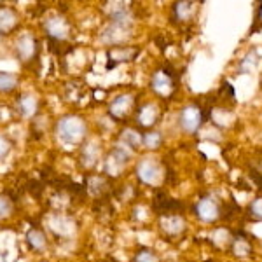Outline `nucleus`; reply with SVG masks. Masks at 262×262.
<instances>
[{"instance_id":"nucleus-9","label":"nucleus","mask_w":262,"mask_h":262,"mask_svg":"<svg viewBox=\"0 0 262 262\" xmlns=\"http://www.w3.org/2000/svg\"><path fill=\"white\" fill-rule=\"evenodd\" d=\"M194 212H196V215L201 221L212 222L219 217V206H217V203L213 200H210V198H203V200H200V203L194 206Z\"/></svg>"},{"instance_id":"nucleus-5","label":"nucleus","mask_w":262,"mask_h":262,"mask_svg":"<svg viewBox=\"0 0 262 262\" xmlns=\"http://www.w3.org/2000/svg\"><path fill=\"white\" fill-rule=\"evenodd\" d=\"M138 171V179L142 182H145V184H159L161 182V166H159L158 163L150 161V159H143V161L138 164L137 168Z\"/></svg>"},{"instance_id":"nucleus-24","label":"nucleus","mask_w":262,"mask_h":262,"mask_svg":"<svg viewBox=\"0 0 262 262\" xmlns=\"http://www.w3.org/2000/svg\"><path fill=\"white\" fill-rule=\"evenodd\" d=\"M250 212L253 213V217H255V219H260V221H262V198H259V200H255L252 203Z\"/></svg>"},{"instance_id":"nucleus-8","label":"nucleus","mask_w":262,"mask_h":262,"mask_svg":"<svg viewBox=\"0 0 262 262\" xmlns=\"http://www.w3.org/2000/svg\"><path fill=\"white\" fill-rule=\"evenodd\" d=\"M138 54L137 49L129 48V46H112V51H108V65L107 69L111 70L117 67L122 61H131Z\"/></svg>"},{"instance_id":"nucleus-22","label":"nucleus","mask_w":262,"mask_h":262,"mask_svg":"<svg viewBox=\"0 0 262 262\" xmlns=\"http://www.w3.org/2000/svg\"><path fill=\"white\" fill-rule=\"evenodd\" d=\"M12 213V203L6 196H0V219H7Z\"/></svg>"},{"instance_id":"nucleus-6","label":"nucleus","mask_w":262,"mask_h":262,"mask_svg":"<svg viewBox=\"0 0 262 262\" xmlns=\"http://www.w3.org/2000/svg\"><path fill=\"white\" fill-rule=\"evenodd\" d=\"M131 108H133V96L131 95H119L112 100L111 107V117H114L116 121H122L129 116Z\"/></svg>"},{"instance_id":"nucleus-13","label":"nucleus","mask_w":262,"mask_h":262,"mask_svg":"<svg viewBox=\"0 0 262 262\" xmlns=\"http://www.w3.org/2000/svg\"><path fill=\"white\" fill-rule=\"evenodd\" d=\"M98 156H100V147L96 142H86L82 147L81 152V161L86 168H91L93 164L98 161Z\"/></svg>"},{"instance_id":"nucleus-17","label":"nucleus","mask_w":262,"mask_h":262,"mask_svg":"<svg viewBox=\"0 0 262 262\" xmlns=\"http://www.w3.org/2000/svg\"><path fill=\"white\" fill-rule=\"evenodd\" d=\"M33 51H35V42L32 37H21L18 40V53L23 60H30L33 56Z\"/></svg>"},{"instance_id":"nucleus-7","label":"nucleus","mask_w":262,"mask_h":262,"mask_svg":"<svg viewBox=\"0 0 262 262\" xmlns=\"http://www.w3.org/2000/svg\"><path fill=\"white\" fill-rule=\"evenodd\" d=\"M152 90H154L158 95L161 96H168L170 93L175 90V81H173V74L168 70L164 72H156L154 75H152Z\"/></svg>"},{"instance_id":"nucleus-11","label":"nucleus","mask_w":262,"mask_h":262,"mask_svg":"<svg viewBox=\"0 0 262 262\" xmlns=\"http://www.w3.org/2000/svg\"><path fill=\"white\" fill-rule=\"evenodd\" d=\"M19 18L9 7H0V35H9L18 27Z\"/></svg>"},{"instance_id":"nucleus-14","label":"nucleus","mask_w":262,"mask_h":262,"mask_svg":"<svg viewBox=\"0 0 262 262\" xmlns=\"http://www.w3.org/2000/svg\"><path fill=\"white\" fill-rule=\"evenodd\" d=\"M27 243L37 252H42V250H46V248H48V238H46V234L40 229H30V231H28Z\"/></svg>"},{"instance_id":"nucleus-2","label":"nucleus","mask_w":262,"mask_h":262,"mask_svg":"<svg viewBox=\"0 0 262 262\" xmlns=\"http://www.w3.org/2000/svg\"><path fill=\"white\" fill-rule=\"evenodd\" d=\"M131 37V21L111 19V25L101 33V40L108 46H119Z\"/></svg>"},{"instance_id":"nucleus-15","label":"nucleus","mask_w":262,"mask_h":262,"mask_svg":"<svg viewBox=\"0 0 262 262\" xmlns=\"http://www.w3.org/2000/svg\"><path fill=\"white\" fill-rule=\"evenodd\" d=\"M192 4L189 0H177L173 6V18H179L180 21H187L192 16Z\"/></svg>"},{"instance_id":"nucleus-23","label":"nucleus","mask_w":262,"mask_h":262,"mask_svg":"<svg viewBox=\"0 0 262 262\" xmlns=\"http://www.w3.org/2000/svg\"><path fill=\"white\" fill-rule=\"evenodd\" d=\"M11 150V142L4 135H0V159H4Z\"/></svg>"},{"instance_id":"nucleus-20","label":"nucleus","mask_w":262,"mask_h":262,"mask_svg":"<svg viewBox=\"0 0 262 262\" xmlns=\"http://www.w3.org/2000/svg\"><path fill=\"white\" fill-rule=\"evenodd\" d=\"M164 229H166L170 234H179L180 231H184V221H182L180 217H175V215L170 213V217H168V221L163 222Z\"/></svg>"},{"instance_id":"nucleus-18","label":"nucleus","mask_w":262,"mask_h":262,"mask_svg":"<svg viewBox=\"0 0 262 262\" xmlns=\"http://www.w3.org/2000/svg\"><path fill=\"white\" fill-rule=\"evenodd\" d=\"M18 88V77L9 72H0V93H11Z\"/></svg>"},{"instance_id":"nucleus-26","label":"nucleus","mask_w":262,"mask_h":262,"mask_svg":"<svg viewBox=\"0 0 262 262\" xmlns=\"http://www.w3.org/2000/svg\"><path fill=\"white\" fill-rule=\"evenodd\" d=\"M189 2H201V0H189Z\"/></svg>"},{"instance_id":"nucleus-1","label":"nucleus","mask_w":262,"mask_h":262,"mask_svg":"<svg viewBox=\"0 0 262 262\" xmlns=\"http://www.w3.org/2000/svg\"><path fill=\"white\" fill-rule=\"evenodd\" d=\"M56 135L65 145H79L86 138V122L77 116H65L58 121Z\"/></svg>"},{"instance_id":"nucleus-4","label":"nucleus","mask_w":262,"mask_h":262,"mask_svg":"<svg viewBox=\"0 0 262 262\" xmlns=\"http://www.w3.org/2000/svg\"><path fill=\"white\" fill-rule=\"evenodd\" d=\"M203 121V111L198 107H185L179 116V124L185 133H194L201 126Z\"/></svg>"},{"instance_id":"nucleus-16","label":"nucleus","mask_w":262,"mask_h":262,"mask_svg":"<svg viewBox=\"0 0 262 262\" xmlns=\"http://www.w3.org/2000/svg\"><path fill=\"white\" fill-rule=\"evenodd\" d=\"M121 143H124V145L129 147V149H138L140 145H143V137L138 133V131L128 128L121 133Z\"/></svg>"},{"instance_id":"nucleus-3","label":"nucleus","mask_w":262,"mask_h":262,"mask_svg":"<svg viewBox=\"0 0 262 262\" xmlns=\"http://www.w3.org/2000/svg\"><path fill=\"white\" fill-rule=\"evenodd\" d=\"M128 149H129V147H126L124 143L117 145L116 149L111 152V156L107 158V163H105V171L111 173V175H119L122 168L126 166V163L129 161L131 152Z\"/></svg>"},{"instance_id":"nucleus-25","label":"nucleus","mask_w":262,"mask_h":262,"mask_svg":"<svg viewBox=\"0 0 262 262\" xmlns=\"http://www.w3.org/2000/svg\"><path fill=\"white\" fill-rule=\"evenodd\" d=\"M135 260H156V255L152 250H147V248H143V250L138 252V255L135 257Z\"/></svg>"},{"instance_id":"nucleus-12","label":"nucleus","mask_w":262,"mask_h":262,"mask_svg":"<svg viewBox=\"0 0 262 262\" xmlns=\"http://www.w3.org/2000/svg\"><path fill=\"white\" fill-rule=\"evenodd\" d=\"M159 119V111L156 105H143V107L138 111V116H137V121L138 124L143 126V128H150V126L156 124V121Z\"/></svg>"},{"instance_id":"nucleus-19","label":"nucleus","mask_w":262,"mask_h":262,"mask_svg":"<svg viewBox=\"0 0 262 262\" xmlns=\"http://www.w3.org/2000/svg\"><path fill=\"white\" fill-rule=\"evenodd\" d=\"M19 111L23 116H27V117H30L35 114V108H37V103H35V100L32 98V96H28V95H25V96H21L19 98Z\"/></svg>"},{"instance_id":"nucleus-10","label":"nucleus","mask_w":262,"mask_h":262,"mask_svg":"<svg viewBox=\"0 0 262 262\" xmlns=\"http://www.w3.org/2000/svg\"><path fill=\"white\" fill-rule=\"evenodd\" d=\"M44 27H46V30H48V35L56 40H61L69 35V25H67V21L63 19L61 16H53V18H49L44 23Z\"/></svg>"},{"instance_id":"nucleus-21","label":"nucleus","mask_w":262,"mask_h":262,"mask_svg":"<svg viewBox=\"0 0 262 262\" xmlns=\"http://www.w3.org/2000/svg\"><path fill=\"white\" fill-rule=\"evenodd\" d=\"M161 143H163V137L159 131H149V133L143 135V145L147 149H158V147H161Z\"/></svg>"}]
</instances>
